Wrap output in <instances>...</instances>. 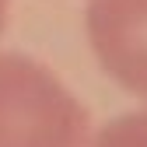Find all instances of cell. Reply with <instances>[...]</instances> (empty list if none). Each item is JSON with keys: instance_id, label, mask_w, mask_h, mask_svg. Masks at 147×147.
<instances>
[{"instance_id": "cell-3", "label": "cell", "mask_w": 147, "mask_h": 147, "mask_svg": "<svg viewBox=\"0 0 147 147\" xmlns=\"http://www.w3.org/2000/svg\"><path fill=\"white\" fill-rule=\"evenodd\" d=\"M88 147H147V109L123 112L91 133Z\"/></svg>"}, {"instance_id": "cell-2", "label": "cell", "mask_w": 147, "mask_h": 147, "mask_svg": "<svg viewBox=\"0 0 147 147\" xmlns=\"http://www.w3.org/2000/svg\"><path fill=\"white\" fill-rule=\"evenodd\" d=\"M84 32L98 67L123 91L147 98V0H88Z\"/></svg>"}, {"instance_id": "cell-1", "label": "cell", "mask_w": 147, "mask_h": 147, "mask_svg": "<svg viewBox=\"0 0 147 147\" xmlns=\"http://www.w3.org/2000/svg\"><path fill=\"white\" fill-rule=\"evenodd\" d=\"M88 105L25 53H0V147H88Z\"/></svg>"}, {"instance_id": "cell-4", "label": "cell", "mask_w": 147, "mask_h": 147, "mask_svg": "<svg viewBox=\"0 0 147 147\" xmlns=\"http://www.w3.org/2000/svg\"><path fill=\"white\" fill-rule=\"evenodd\" d=\"M7 11H11V0H0V35L7 28Z\"/></svg>"}]
</instances>
